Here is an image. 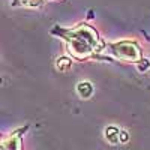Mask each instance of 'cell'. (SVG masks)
<instances>
[{"instance_id": "cell-1", "label": "cell", "mask_w": 150, "mask_h": 150, "mask_svg": "<svg viewBox=\"0 0 150 150\" xmlns=\"http://www.w3.org/2000/svg\"><path fill=\"white\" fill-rule=\"evenodd\" d=\"M108 53L111 56H114L116 59H120V60L140 62V59H141V53H140L138 45L135 42H129V41H122V42L111 44L108 47Z\"/></svg>"}, {"instance_id": "cell-2", "label": "cell", "mask_w": 150, "mask_h": 150, "mask_svg": "<svg viewBox=\"0 0 150 150\" xmlns=\"http://www.w3.org/2000/svg\"><path fill=\"white\" fill-rule=\"evenodd\" d=\"M69 51L72 53V56H75L77 59H84V57L92 54L93 47L71 35L69 36Z\"/></svg>"}, {"instance_id": "cell-3", "label": "cell", "mask_w": 150, "mask_h": 150, "mask_svg": "<svg viewBox=\"0 0 150 150\" xmlns=\"http://www.w3.org/2000/svg\"><path fill=\"white\" fill-rule=\"evenodd\" d=\"M69 35H72V36H75V38H78V39L87 42L89 45H92L93 48H95L96 44H98V35H96V32H95L92 27H89V26H80V27H77V29H74Z\"/></svg>"}, {"instance_id": "cell-4", "label": "cell", "mask_w": 150, "mask_h": 150, "mask_svg": "<svg viewBox=\"0 0 150 150\" xmlns=\"http://www.w3.org/2000/svg\"><path fill=\"white\" fill-rule=\"evenodd\" d=\"M77 92L81 98L84 99H89L92 95H93V86L90 81H80L77 84Z\"/></svg>"}, {"instance_id": "cell-5", "label": "cell", "mask_w": 150, "mask_h": 150, "mask_svg": "<svg viewBox=\"0 0 150 150\" xmlns=\"http://www.w3.org/2000/svg\"><path fill=\"white\" fill-rule=\"evenodd\" d=\"M2 150H21V141L17 135H11L2 143Z\"/></svg>"}, {"instance_id": "cell-6", "label": "cell", "mask_w": 150, "mask_h": 150, "mask_svg": "<svg viewBox=\"0 0 150 150\" xmlns=\"http://www.w3.org/2000/svg\"><path fill=\"white\" fill-rule=\"evenodd\" d=\"M105 138L110 144H119L120 143V129H117L116 126L105 128Z\"/></svg>"}, {"instance_id": "cell-7", "label": "cell", "mask_w": 150, "mask_h": 150, "mask_svg": "<svg viewBox=\"0 0 150 150\" xmlns=\"http://www.w3.org/2000/svg\"><path fill=\"white\" fill-rule=\"evenodd\" d=\"M71 65H72V60L71 59H68V57H60V59H57V69L59 71H68L69 68H71Z\"/></svg>"}, {"instance_id": "cell-8", "label": "cell", "mask_w": 150, "mask_h": 150, "mask_svg": "<svg viewBox=\"0 0 150 150\" xmlns=\"http://www.w3.org/2000/svg\"><path fill=\"white\" fill-rule=\"evenodd\" d=\"M129 140V134L126 131H120V144L122 143H128Z\"/></svg>"}]
</instances>
